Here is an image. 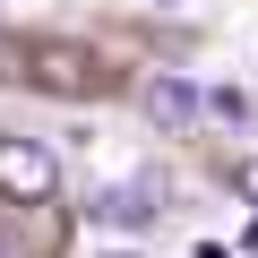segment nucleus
<instances>
[{
  "instance_id": "f257e3e1",
  "label": "nucleus",
  "mask_w": 258,
  "mask_h": 258,
  "mask_svg": "<svg viewBox=\"0 0 258 258\" xmlns=\"http://www.w3.org/2000/svg\"><path fill=\"white\" fill-rule=\"evenodd\" d=\"M18 78H26V86H52V95H103V86H112V69H103L86 43H52V35H43V43H18Z\"/></svg>"
},
{
  "instance_id": "f03ea898",
  "label": "nucleus",
  "mask_w": 258,
  "mask_h": 258,
  "mask_svg": "<svg viewBox=\"0 0 258 258\" xmlns=\"http://www.w3.org/2000/svg\"><path fill=\"white\" fill-rule=\"evenodd\" d=\"M60 189V155L35 138H0V207H43Z\"/></svg>"
},
{
  "instance_id": "7ed1b4c3",
  "label": "nucleus",
  "mask_w": 258,
  "mask_h": 258,
  "mask_svg": "<svg viewBox=\"0 0 258 258\" xmlns=\"http://www.w3.org/2000/svg\"><path fill=\"white\" fill-rule=\"evenodd\" d=\"M164 198H172V181H164V172H138V181L95 189V198H86V215H95L103 232H147V224L164 215Z\"/></svg>"
},
{
  "instance_id": "20e7f679",
  "label": "nucleus",
  "mask_w": 258,
  "mask_h": 258,
  "mask_svg": "<svg viewBox=\"0 0 258 258\" xmlns=\"http://www.w3.org/2000/svg\"><path fill=\"white\" fill-rule=\"evenodd\" d=\"M138 103H147V120L164 129V138H181V129H198V120H207V103H198V86H189L181 69L147 78V86H138Z\"/></svg>"
},
{
  "instance_id": "39448f33",
  "label": "nucleus",
  "mask_w": 258,
  "mask_h": 258,
  "mask_svg": "<svg viewBox=\"0 0 258 258\" xmlns=\"http://www.w3.org/2000/svg\"><path fill=\"white\" fill-rule=\"evenodd\" d=\"M198 103H207V112H224V120H249V95H232V86H224V95H198Z\"/></svg>"
},
{
  "instance_id": "423d86ee",
  "label": "nucleus",
  "mask_w": 258,
  "mask_h": 258,
  "mask_svg": "<svg viewBox=\"0 0 258 258\" xmlns=\"http://www.w3.org/2000/svg\"><path fill=\"white\" fill-rule=\"evenodd\" d=\"M232 189H241V198L258 207V155H241V164H232Z\"/></svg>"
},
{
  "instance_id": "0eeeda50",
  "label": "nucleus",
  "mask_w": 258,
  "mask_h": 258,
  "mask_svg": "<svg viewBox=\"0 0 258 258\" xmlns=\"http://www.w3.org/2000/svg\"><path fill=\"white\" fill-rule=\"evenodd\" d=\"M112 258H138V249H112Z\"/></svg>"
}]
</instances>
